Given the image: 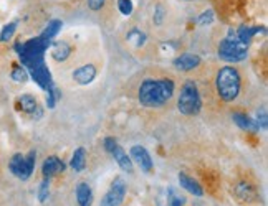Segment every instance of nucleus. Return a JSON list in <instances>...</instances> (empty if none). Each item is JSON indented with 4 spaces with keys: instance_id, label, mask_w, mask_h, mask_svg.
I'll use <instances>...</instances> for the list:
<instances>
[{
    "instance_id": "nucleus-1",
    "label": "nucleus",
    "mask_w": 268,
    "mask_h": 206,
    "mask_svg": "<svg viewBox=\"0 0 268 206\" xmlns=\"http://www.w3.org/2000/svg\"><path fill=\"white\" fill-rule=\"evenodd\" d=\"M176 84L169 78H146L139 84L138 101L141 105L149 109L162 107L174 96Z\"/></svg>"
},
{
    "instance_id": "nucleus-25",
    "label": "nucleus",
    "mask_w": 268,
    "mask_h": 206,
    "mask_svg": "<svg viewBox=\"0 0 268 206\" xmlns=\"http://www.w3.org/2000/svg\"><path fill=\"white\" fill-rule=\"evenodd\" d=\"M12 79L13 81H17V83H25L28 79V71L25 70L23 66H20V65H15L13 66V70H12Z\"/></svg>"
},
{
    "instance_id": "nucleus-26",
    "label": "nucleus",
    "mask_w": 268,
    "mask_h": 206,
    "mask_svg": "<svg viewBox=\"0 0 268 206\" xmlns=\"http://www.w3.org/2000/svg\"><path fill=\"white\" fill-rule=\"evenodd\" d=\"M60 98H61L60 91L55 86H51L48 91H46V105H48V109H53Z\"/></svg>"
},
{
    "instance_id": "nucleus-7",
    "label": "nucleus",
    "mask_w": 268,
    "mask_h": 206,
    "mask_svg": "<svg viewBox=\"0 0 268 206\" xmlns=\"http://www.w3.org/2000/svg\"><path fill=\"white\" fill-rule=\"evenodd\" d=\"M126 192H128V185H126L124 178L116 177L111 182L109 190L101 198L99 206H121L124 202V198H126Z\"/></svg>"
},
{
    "instance_id": "nucleus-12",
    "label": "nucleus",
    "mask_w": 268,
    "mask_h": 206,
    "mask_svg": "<svg viewBox=\"0 0 268 206\" xmlns=\"http://www.w3.org/2000/svg\"><path fill=\"white\" fill-rule=\"evenodd\" d=\"M17 105L22 112L31 115L33 119H40L41 115H43V110H41L38 101H36V98H33L31 94H23V96H20L17 101Z\"/></svg>"
},
{
    "instance_id": "nucleus-15",
    "label": "nucleus",
    "mask_w": 268,
    "mask_h": 206,
    "mask_svg": "<svg viewBox=\"0 0 268 206\" xmlns=\"http://www.w3.org/2000/svg\"><path fill=\"white\" fill-rule=\"evenodd\" d=\"M177 180H179V185H181V188L186 190L187 193H191V195H194V197H197V198H202V197H204V188H202V185L199 183L197 180H194L191 175H187L186 172L179 173Z\"/></svg>"
},
{
    "instance_id": "nucleus-3",
    "label": "nucleus",
    "mask_w": 268,
    "mask_h": 206,
    "mask_svg": "<svg viewBox=\"0 0 268 206\" xmlns=\"http://www.w3.org/2000/svg\"><path fill=\"white\" fill-rule=\"evenodd\" d=\"M217 55L225 63H240L247 60V56H249V45L242 43L237 38L235 30L230 28L227 36L219 43Z\"/></svg>"
},
{
    "instance_id": "nucleus-9",
    "label": "nucleus",
    "mask_w": 268,
    "mask_h": 206,
    "mask_svg": "<svg viewBox=\"0 0 268 206\" xmlns=\"http://www.w3.org/2000/svg\"><path fill=\"white\" fill-rule=\"evenodd\" d=\"M129 158L131 162L136 163L144 173H151L154 168V162H152L151 154L144 149L143 145H133L129 150Z\"/></svg>"
},
{
    "instance_id": "nucleus-21",
    "label": "nucleus",
    "mask_w": 268,
    "mask_h": 206,
    "mask_svg": "<svg viewBox=\"0 0 268 206\" xmlns=\"http://www.w3.org/2000/svg\"><path fill=\"white\" fill-rule=\"evenodd\" d=\"M70 167L75 172H83L86 168V149L85 147H78V149L73 152L71 160H70Z\"/></svg>"
},
{
    "instance_id": "nucleus-30",
    "label": "nucleus",
    "mask_w": 268,
    "mask_h": 206,
    "mask_svg": "<svg viewBox=\"0 0 268 206\" xmlns=\"http://www.w3.org/2000/svg\"><path fill=\"white\" fill-rule=\"evenodd\" d=\"M212 22H214V10H206V12H202L197 18V23L202 26L210 25Z\"/></svg>"
},
{
    "instance_id": "nucleus-34",
    "label": "nucleus",
    "mask_w": 268,
    "mask_h": 206,
    "mask_svg": "<svg viewBox=\"0 0 268 206\" xmlns=\"http://www.w3.org/2000/svg\"><path fill=\"white\" fill-rule=\"evenodd\" d=\"M187 2H192V0H187Z\"/></svg>"
},
{
    "instance_id": "nucleus-4",
    "label": "nucleus",
    "mask_w": 268,
    "mask_h": 206,
    "mask_svg": "<svg viewBox=\"0 0 268 206\" xmlns=\"http://www.w3.org/2000/svg\"><path fill=\"white\" fill-rule=\"evenodd\" d=\"M177 109L179 112L187 115V117H194L201 112L202 109V98L199 93L197 84L194 81H186L181 88V94L177 99Z\"/></svg>"
},
{
    "instance_id": "nucleus-33",
    "label": "nucleus",
    "mask_w": 268,
    "mask_h": 206,
    "mask_svg": "<svg viewBox=\"0 0 268 206\" xmlns=\"http://www.w3.org/2000/svg\"><path fill=\"white\" fill-rule=\"evenodd\" d=\"M194 206H202L201 203H194Z\"/></svg>"
},
{
    "instance_id": "nucleus-8",
    "label": "nucleus",
    "mask_w": 268,
    "mask_h": 206,
    "mask_svg": "<svg viewBox=\"0 0 268 206\" xmlns=\"http://www.w3.org/2000/svg\"><path fill=\"white\" fill-rule=\"evenodd\" d=\"M25 70L30 73V76L33 78V81L38 84L41 89L48 91V89L53 86V81H51V73L48 71V68H46L45 60L28 63V65L25 66Z\"/></svg>"
},
{
    "instance_id": "nucleus-13",
    "label": "nucleus",
    "mask_w": 268,
    "mask_h": 206,
    "mask_svg": "<svg viewBox=\"0 0 268 206\" xmlns=\"http://www.w3.org/2000/svg\"><path fill=\"white\" fill-rule=\"evenodd\" d=\"M66 165L63 163L61 158H58L56 155H50L48 158H45L43 165H41V175L43 178H53L56 175H60V173L65 172Z\"/></svg>"
},
{
    "instance_id": "nucleus-6",
    "label": "nucleus",
    "mask_w": 268,
    "mask_h": 206,
    "mask_svg": "<svg viewBox=\"0 0 268 206\" xmlns=\"http://www.w3.org/2000/svg\"><path fill=\"white\" fill-rule=\"evenodd\" d=\"M103 144H104V150H106L108 154L114 158V162L121 167V170H124L128 173L134 172V163L131 162L129 155L123 150V147L118 144L116 139H113V137H106Z\"/></svg>"
},
{
    "instance_id": "nucleus-29",
    "label": "nucleus",
    "mask_w": 268,
    "mask_h": 206,
    "mask_svg": "<svg viewBox=\"0 0 268 206\" xmlns=\"http://www.w3.org/2000/svg\"><path fill=\"white\" fill-rule=\"evenodd\" d=\"M118 10L124 15V17H129L134 10L133 0H118Z\"/></svg>"
},
{
    "instance_id": "nucleus-18",
    "label": "nucleus",
    "mask_w": 268,
    "mask_h": 206,
    "mask_svg": "<svg viewBox=\"0 0 268 206\" xmlns=\"http://www.w3.org/2000/svg\"><path fill=\"white\" fill-rule=\"evenodd\" d=\"M265 26H247V25H242L239 26L237 30H235V33H237V38L242 41V43L245 45H250V41L254 40L255 35L259 33H265Z\"/></svg>"
},
{
    "instance_id": "nucleus-23",
    "label": "nucleus",
    "mask_w": 268,
    "mask_h": 206,
    "mask_svg": "<svg viewBox=\"0 0 268 206\" xmlns=\"http://www.w3.org/2000/svg\"><path fill=\"white\" fill-rule=\"evenodd\" d=\"M126 38H128V41H131V43H134V46H138V48L146 43V35L141 30H138V28L131 30L129 33L126 35Z\"/></svg>"
},
{
    "instance_id": "nucleus-28",
    "label": "nucleus",
    "mask_w": 268,
    "mask_h": 206,
    "mask_svg": "<svg viewBox=\"0 0 268 206\" xmlns=\"http://www.w3.org/2000/svg\"><path fill=\"white\" fill-rule=\"evenodd\" d=\"M255 120V124H257V127H259V130H267L268 127V120H267V109H259L257 110V119Z\"/></svg>"
},
{
    "instance_id": "nucleus-24",
    "label": "nucleus",
    "mask_w": 268,
    "mask_h": 206,
    "mask_svg": "<svg viewBox=\"0 0 268 206\" xmlns=\"http://www.w3.org/2000/svg\"><path fill=\"white\" fill-rule=\"evenodd\" d=\"M15 30H17V22H10L5 25L2 31H0V41H2V43H7V41L12 40Z\"/></svg>"
},
{
    "instance_id": "nucleus-31",
    "label": "nucleus",
    "mask_w": 268,
    "mask_h": 206,
    "mask_svg": "<svg viewBox=\"0 0 268 206\" xmlns=\"http://www.w3.org/2000/svg\"><path fill=\"white\" fill-rule=\"evenodd\" d=\"M164 7L162 5H156L154 8V17H152V20H154V25H162V22H164Z\"/></svg>"
},
{
    "instance_id": "nucleus-19",
    "label": "nucleus",
    "mask_w": 268,
    "mask_h": 206,
    "mask_svg": "<svg viewBox=\"0 0 268 206\" xmlns=\"http://www.w3.org/2000/svg\"><path fill=\"white\" fill-rule=\"evenodd\" d=\"M232 120L239 125L242 130H245V132H257V130H259L255 120L252 119L250 115H247L245 112H234L232 114Z\"/></svg>"
},
{
    "instance_id": "nucleus-27",
    "label": "nucleus",
    "mask_w": 268,
    "mask_h": 206,
    "mask_svg": "<svg viewBox=\"0 0 268 206\" xmlns=\"http://www.w3.org/2000/svg\"><path fill=\"white\" fill-rule=\"evenodd\" d=\"M50 197V178H43L38 188V200L40 203H45Z\"/></svg>"
},
{
    "instance_id": "nucleus-22",
    "label": "nucleus",
    "mask_w": 268,
    "mask_h": 206,
    "mask_svg": "<svg viewBox=\"0 0 268 206\" xmlns=\"http://www.w3.org/2000/svg\"><path fill=\"white\" fill-rule=\"evenodd\" d=\"M61 20H51V22L46 25V28L43 30V33H41L40 36L46 41H51V38H55L56 35H58V31L61 30Z\"/></svg>"
},
{
    "instance_id": "nucleus-11",
    "label": "nucleus",
    "mask_w": 268,
    "mask_h": 206,
    "mask_svg": "<svg viewBox=\"0 0 268 206\" xmlns=\"http://www.w3.org/2000/svg\"><path fill=\"white\" fill-rule=\"evenodd\" d=\"M234 195H235V198H237V202L244 203V205L254 203V202H257V198H259V192H257L255 185L250 182H245V180H242L235 185Z\"/></svg>"
},
{
    "instance_id": "nucleus-5",
    "label": "nucleus",
    "mask_w": 268,
    "mask_h": 206,
    "mask_svg": "<svg viewBox=\"0 0 268 206\" xmlns=\"http://www.w3.org/2000/svg\"><path fill=\"white\" fill-rule=\"evenodd\" d=\"M35 163H36V152L35 150H30L27 155L15 154L8 162V170L12 172V175L17 177L18 180L25 182L33 175Z\"/></svg>"
},
{
    "instance_id": "nucleus-20",
    "label": "nucleus",
    "mask_w": 268,
    "mask_h": 206,
    "mask_svg": "<svg viewBox=\"0 0 268 206\" xmlns=\"http://www.w3.org/2000/svg\"><path fill=\"white\" fill-rule=\"evenodd\" d=\"M71 55V46L66 43V41H56V43L51 46V58L55 61L63 63L66 61Z\"/></svg>"
},
{
    "instance_id": "nucleus-2",
    "label": "nucleus",
    "mask_w": 268,
    "mask_h": 206,
    "mask_svg": "<svg viewBox=\"0 0 268 206\" xmlns=\"http://www.w3.org/2000/svg\"><path fill=\"white\" fill-rule=\"evenodd\" d=\"M215 89H217L219 98L224 103H234L239 98L242 89V76L237 68H220L217 71V76H215Z\"/></svg>"
},
{
    "instance_id": "nucleus-10",
    "label": "nucleus",
    "mask_w": 268,
    "mask_h": 206,
    "mask_svg": "<svg viewBox=\"0 0 268 206\" xmlns=\"http://www.w3.org/2000/svg\"><path fill=\"white\" fill-rule=\"evenodd\" d=\"M187 198L176 187H167L159 197L156 198L157 206H186Z\"/></svg>"
},
{
    "instance_id": "nucleus-17",
    "label": "nucleus",
    "mask_w": 268,
    "mask_h": 206,
    "mask_svg": "<svg viewBox=\"0 0 268 206\" xmlns=\"http://www.w3.org/2000/svg\"><path fill=\"white\" fill-rule=\"evenodd\" d=\"M75 197L80 206H91L93 205V190L86 182H80L75 188Z\"/></svg>"
},
{
    "instance_id": "nucleus-16",
    "label": "nucleus",
    "mask_w": 268,
    "mask_h": 206,
    "mask_svg": "<svg viewBox=\"0 0 268 206\" xmlns=\"http://www.w3.org/2000/svg\"><path fill=\"white\" fill-rule=\"evenodd\" d=\"M96 75H98V71H96V68H94V65H83L73 71V79H75V83H78L80 86H88V84H91L94 81Z\"/></svg>"
},
{
    "instance_id": "nucleus-14",
    "label": "nucleus",
    "mask_w": 268,
    "mask_h": 206,
    "mask_svg": "<svg viewBox=\"0 0 268 206\" xmlns=\"http://www.w3.org/2000/svg\"><path fill=\"white\" fill-rule=\"evenodd\" d=\"M201 65V56L196 55V53H182L181 56H177L174 61H172V66L176 68L177 71H192Z\"/></svg>"
},
{
    "instance_id": "nucleus-32",
    "label": "nucleus",
    "mask_w": 268,
    "mask_h": 206,
    "mask_svg": "<svg viewBox=\"0 0 268 206\" xmlns=\"http://www.w3.org/2000/svg\"><path fill=\"white\" fill-rule=\"evenodd\" d=\"M104 5H106V0H88V8L93 10V12L101 10Z\"/></svg>"
}]
</instances>
